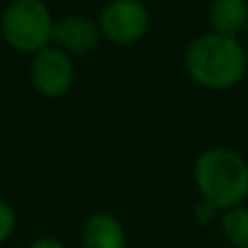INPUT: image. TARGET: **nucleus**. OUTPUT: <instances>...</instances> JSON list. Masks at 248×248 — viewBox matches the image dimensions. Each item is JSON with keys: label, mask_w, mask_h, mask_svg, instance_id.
I'll list each match as a JSON object with an SVG mask.
<instances>
[{"label": "nucleus", "mask_w": 248, "mask_h": 248, "mask_svg": "<svg viewBox=\"0 0 248 248\" xmlns=\"http://www.w3.org/2000/svg\"><path fill=\"white\" fill-rule=\"evenodd\" d=\"M183 65L187 77L202 90L227 92L240 85L248 72L246 46L240 37L209 31L187 44Z\"/></svg>", "instance_id": "nucleus-1"}, {"label": "nucleus", "mask_w": 248, "mask_h": 248, "mask_svg": "<svg viewBox=\"0 0 248 248\" xmlns=\"http://www.w3.org/2000/svg\"><path fill=\"white\" fill-rule=\"evenodd\" d=\"M194 185L201 201L216 211L244 205L248 198V161L227 146H211L194 161Z\"/></svg>", "instance_id": "nucleus-2"}, {"label": "nucleus", "mask_w": 248, "mask_h": 248, "mask_svg": "<svg viewBox=\"0 0 248 248\" xmlns=\"http://www.w3.org/2000/svg\"><path fill=\"white\" fill-rule=\"evenodd\" d=\"M55 16L44 0H11L0 17V33L13 52L31 55L52 44Z\"/></svg>", "instance_id": "nucleus-3"}, {"label": "nucleus", "mask_w": 248, "mask_h": 248, "mask_svg": "<svg viewBox=\"0 0 248 248\" xmlns=\"http://www.w3.org/2000/svg\"><path fill=\"white\" fill-rule=\"evenodd\" d=\"M100 37L116 46H133L150 31V11L141 0H109L98 13Z\"/></svg>", "instance_id": "nucleus-4"}, {"label": "nucleus", "mask_w": 248, "mask_h": 248, "mask_svg": "<svg viewBox=\"0 0 248 248\" xmlns=\"http://www.w3.org/2000/svg\"><path fill=\"white\" fill-rule=\"evenodd\" d=\"M29 81L44 98H61L72 90L77 81L74 57L50 44L31 57Z\"/></svg>", "instance_id": "nucleus-5"}, {"label": "nucleus", "mask_w": 248, "mask_h": 248, "mask_svg": "<svg viewBox=\"0 0 248 248\" xmlns=\"http://www.w3.org/2000/svg\"><path fill=\"white\" fill-rule=\"evenodd\" d=\"M98 22L83 13H65L55 20L52 29V46L61 48L70 57H81L92 52L100 42Z\"/></svg>", "instance_id": "nucleus-6"}, {"label": "nucleus", "mask_w": 248, "mask_h": 248, "mask_svg": "<svg viewBox=\"0 0 248 248\" xmlns=\"http://www.w3.org/2000/svg\"><path fill=\"white\" fill-rule=\"evenodd\" d=\"M128 237L122 220L109 211H94L81 227V248H126Z\"/></svg>", "instance_id": "nucleus-7"}, {"label": "nucleus", "mask_w": 248, "mask_h": 248, "mask_svg": "<svg viewBox=\"0 0 248 248\" xmlns=\"http://www.w3.org/2000/svg\"><path fill=\"white\" fill-rule=\"evenodd\" d=\"M209 26L214 33L240 37L248 26V0H211Z\"/></svg>", "instance_id": "nucleus-8"}, {"label": "nucleus", "mask_w": 248, "mask_h": 248, "mask_svg": "<svg viewBox=\"0 0 248 248\" xmlns=\"http://www.w3.org/2000/svg\"><path fill=\"white\" fill-rule=\"evenodd\" d=\"M220 233L233 248H248V205H237L220 214Z\"/></svg>", "instance_id": "nucleus-9"}, {"label": "nucleus", "mask_w": 248, "mask_h": 248, "mask_svg": "<svg viewBox=\"0 0 248 248\" xmlns=\"http://www.w3.org/2000/svg\"><path fill=\"white\" fill-rule=\"evenodd\" d=\"M16 227H17L16 209L4 198H0V246L11 240L13 233H16Z\"/></svg>", "instance_id": "nucleus-10"}, {"label": "nucleus", "mask_w": 248, "mask_h": 248, "mask_svg": "<svg viewBox=\"0 0 248 248\" xmlns=\"http://www.w3.org/2000/svg\"><path fill=\"white\" fill-rule=\"evenodd\" d=\"M216 214L218 211L214 209L211 205H207V202H198L196 207H194V220H196L201 227H205V224H211L214 222V218H216Z\"/></svg>", "instance_id": "nucleus-11"}, {"label": "nucleus", "mask_w": 248, "mask_h": 248, "mask_svg": "<svg viewBox=\"0 0 248 248\" xmlns=\"http://www.w3.org/2000/svg\"><path fill=\"white\" fill-rule=\"evenodd\" d=\"M26 248H68L59 237H52V235H42V237H35L33 242H29Z\"/></svg>", "instance_id": "nucleus-12"}, {"label": "nucleus", "mask_w": 248, "mask_h": 248, "mask_svg": "<svg viewBox=\"0 0 248 248\" xmlns=\"http://www.w3.org/2000/svg\"><path fill=\"white\" fill-rule=\"evenodd\" d=\"M246 65H248V46H246Z\"/></svg>", "instance_id": "nucleus-13"}]
</instances>
